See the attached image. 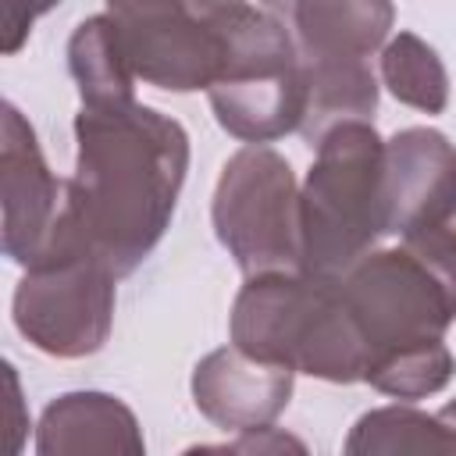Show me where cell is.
<instances>
[{"label":"cell","instance_id":"cell-8","mask_svg":"<svg viewBox=\"0 0 456 456\" xmlns=\"http://www.w3.org/2000/svg\"><path fill=\"white\" fill-rule=\"evenodd\" d=\"M239 0H107L125 57L146 86L167 93L210 89Z\"/></svg>","mask_w":456,"mask_h":456},{"label":"cell","instance_id":"cell-7","mask_svg":"<svg viewBox=\"0 0 456 456\" xmlns=\"http://www.w3.org/2000/svg\"><path fill=\"white\" fill-rule=\"evenodd\" d=\"M210 217L217 242L242 274L299 267V185L278 150L246 142L232 153L221 167Z\"/></svg>","mask_w":456,"mask_h":456},{"label":"cell","instance_id":"cell-3","mask_svg":"<svg viewBox=\"0 0 456 456\" xmlns=\"http://www.w3.org/2000/svg\"><path fill=\"white\" fill-rule=\"evenodd\" d=\"M314 146L299 189V271L338 281L388 232L385 139L370 121H342Z\"/></svg>","mask_w":456,"mask_h":456},{"label":"cell","instance_id":"cell-5","mask_svg":"<svg viewBox=\"0 0 456 456\" xmlns=\"http://www.w3.org/2000/svg\"><path fill=\"white\" fill-rule=\"evenodd\" d=\"M114 281L118 274L57 214L50 239L14 289V328L46 356H93L114 324Z\"/></svg>","mask_w":456,"mask_h":456},{"label":"cell","instance_id":"cell-12","mask_svg":"<svg viewBox=\"0 0 456 456\" xmlns=\"http://www.w3.org/2000/svg\"><path fill=\"white\" fill-rule=\"evenodd\" d=\"M292 39L303 64L314 61H367L388 43L392 0H285Z\"/></svg>","mask_w":456,"mask_h":456},{"label":"cell","instance_id":"cell-4","mask_svg":"<svg viewBox=\"0 0 456 456\" xmlns=\"http://www.w3.org/2000/svg\"><path fill=\"white\" fill-rule=\"evenodd\" d=\"M210 107L217 125L242 142H274L303 125L306 71L285 21L239 0L228 14V46L214 78Z\"/></svg>","mask_w":456,"mask_h":456},{"label":"cell","instance_id":"cell-1","mask_svg":"<svg viewBox=\"0 0 456 456\" xmlns=\"http://www.w3.org/2000/svg\"><path fill=\"white\" fill-rule=\"evenodd\" d=\"M75 175L61 214L118 274H132L164 239L185 171V128L139 103L82 107L75 114Z\"/></svg>","mask_w":456,"mask_h":456},{"label":"cell","instance_id":"cell-13","mask_svg":"<svg viewBox=\"0 0 456 456\" xmlns=\"http://www.w3.org/2000/svg\"><path fill=\"white\" fill-rule=\"evenodd\" d=\"M39 456H86V452H146L135 413L107 392H64L57 395L36 428Z\"/></svg>","mask_w":456,"mask_h":456},{"label":"cell","instance_id":"cell-16","mask_svg":"<svg viewBox=\"0 0 456 456\" xmlns=\"http://www.w3.org/2000/svg\"><path fill=\"white\" fill-rule=\"evenodd\" d=\"M349 456H395V452H456V428L413 406H381L363 413L349 438Z\"/></svg>","mask_w":456,"mask_h":456},{"label":"cell","instance_id":"cell-19","mask_svg":"<svg viewBox=\"0 0 456 456\" xmlns=\"http://www.w3.org/2000/svg\"><path fill=\"white\" fill-rule=\"evenodd\" d=\"M403 246H410L417 256H424L456 292V207L431 228H420L413 235H403Z\"/></svg>","mask_w":456,"mask_h":456},{"label":"cell","instance_id":"cell-17","mask_svg":"<svg viewBox=\"0 0 456 456\" xmlns=\"http://www.w3.org/2000/svg\"><path fill=\"white\" fill-rule=\"evenodd\" d=\"M381 82L413 110L442 114L449 107V71L438 50L413 32H395L381 46Z\"/></svg>","mask_w":456,"mask_h":456},{"label":"cell","instance_id":"cell-6","mask_svg":"<svg viewBox=\"0 0 456 456\" xmlns=\"http://www.w3.org/2000/svg\"><path fill=\"white\" fill-rule=\"evenodd\" d=\"M338 292L367 342V370L442 342L456 321V292L410 246L370 249L338 278Z\"/></svg>","mask_w":456,"mask_h":456},{"label":"cell","instance_id":"cell-21","mask_svg":"<svg viewBox=\"0 0 456 456\" xmlns=\"http://www.w3.org/2000/svg\"><path fill=\"white\" fill-rule=\"evenodd\" d=\"M210 449H232V452H281V449H296V452H303L306 445L299 438H292V435L264 424V428H246V431H239L235 442L210 445Z\"/></svg>","mask_w":456,"mask_h":456},{"label":"cell","instance_id":"cell-22","mask_svg":"<svg viewBox=\"0 0 456 456\" xmlns=\"http://www.w3.org/2000/svg\"><path fill=\"white\" fill-rule=\"evenodd\" d=\"M438 417H442V420H449V424L456 428V399H452V403H445V410H442Z\"/></svg>","mask_w":456,"mask_h":456},{"label":"cell","instance_id":"cell-11","mask_svg":"<svg viewBox=\"0 0 456 456\" xmlns=\"http://www.w3.org/2000/svg\"><path fill=\"white\" fill-rule=\"evenodd\" d=\"M292 378L296 370L281 363L256 360L239 346H221L196 363L192 403L210 424L224 431L264 428L274 424V417L289 406Z\"/></svg>","mask_w":456,"mask_h":456},{"label":"cell","instance_id":"cell-14","mask_svg":"<svg viewBox=\"0 0 456 456\" xmlns=\"http://www.w3.org/2000/svg\"><path fill=\"white\" fill-rule=\"evenodd\" d=\"M68 68L78 86L82 107L135 100V71L125 57L110 14H93L78 21V28L68 39Z\"/></svg>","mask_w":456,"mask_h":456},{"label":"cell","instance_id":"cell-15","mask_svg":"<svg viewBox=\"0 0 456 456\" xmlns=\"http://www.w3.org/2000/svg\"><path fill=\"white\" fill-rule=\"evenodd\" d=\"M306 71V114L299 132L310 146L342 121H367L378 107V78L367 61H314Z\"/></svg>","mask_w":456,"mask_h":456},{"label":"cell","instance_id":"cell-9","mask_svg":"<svg viewBox=\"0 0 456 456\" xmlns=\"http://www.w3.org/2000/svg\"><path fill=\"white\" fill-rule=\"evenodd\" d=\"M0 200L4 253L25 267L53 232L64 207V185L50 175L39 139L14 103H4L0 121Z\"/></svg>","mask_w":456,"mask_h":456},{"label":"cell","instance_id":"cell-2","mask_svg":"<svg viewBox=\"0 0 456 456\" xmlns=\"http://www.w3.org/2000/svg\"><path fill=\"white\" fill-rule=\"evenodd\" d=\"M232 346L335 385H353L367 374V342L338 281L299 267L246 274L232 303Z\"/></svg>","mask_w":456,"mask_h":456},{"label":"cell","instance_id":"cell-18","mask_svg":"<svg viewBox=\"0 0 456 456\" xmlns=\"http://www.w3.org/2000/svg\"><path fill=\"white\" fill-rule=\"evenodd\" d=\"M452 370H456V360L442 338L435 346H424V349L392 356L385 363H374L363 381H370L378 392L395 395V399H424V395L442 392L449 385Z\"/></svg>","mask_w":456,"mask_h":456},{"label":"cell","instance_id":"cell-20","mask_svg":"<svg viewBox=\"0 0 456 456\" xmlns=\"http://www.w3.org/2000/svg\"><path fill=\"white\" fill-rule=\"evenodd\" d=\"M61 0H4V53H18L39 14Z\"/></svg>","mask_w":456,"mask_h":456},{"label":"cell","instance_id":"cell-10","mask_svg":"<svg viewBox=\"0 0 456 456\" xmlns=\"http://www.w3.org/2000/svg\"><path fill=\"white\" fill-rule=\"evenodd\" d=\"M388 232L413 235L456 207V146L438 128H403L385 139Z\"/></svg>","mask_w":456,"mask_h":456}]
</instances>
